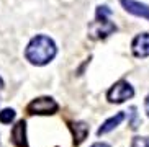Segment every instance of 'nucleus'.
<instances>
[{
    "mask_svg": "<svg viewBox=\"0 0 149 147\" xmlns=\"http://www.w3.org/2000/svg\"><path fill=\"white\" fill-rule=\"evenodd\" d=\"M56 43L49 36L38 35L31 39L26 46L25 56L33 65H46L56 57Z\"/></svg>",
    "mask_w": 149,
    "mask_h": 147,
    "instance_id": "obj_1",
    "label": "nucleus"
},
{
    "mask_svg": "<svg viewBox=\"0 0 149 147\" xmlns=\"http://www.w3.org/2000/svg\"><path fill=\"white\" fill-rule=\"evenodd\" d=\"M111 10L107 5H100L97 7L95 20L88 25V35L93 39H105L107 36H110L111 33L116 31V25L111 20Z\"/></svg>",
    "mask_w": 149,
    "mask_h": 147,
    "instance_id": "obj_2",
    "label": "nucleus"
},
{
    "mask_svg": "<svg viewBox=\"0 0 149 147\" xmlns=\"http://www.w3.org/2000/svg\"><path fill=\"white\" fill-rule=\"evenodd\" d=\"M134 96V90L133 87L126 82V80H120L116 82L108 92H107V98L110 103H123L126 100Z\"/></svg>",
    "mask_w": 149,
    "mask_h": 147,
    "instance_id": "obj_3",
    "label": "nucleus"
},
{
    "mask_svg": "<svg viewBox=\"0 0 149 147\" xmlns=\"http://www.w3.org/2000/svg\"><path fill=\"white\" fill-rule=\"evenodd\" d=\"M26 110L30 114H54L59 110V105L51 96H40L33 100Z\"/></svg>",
    "mask_w": 149,
    "mask_h": 147,
    "instance_id": "obj_4",
    "label": "nucleus"
},
{
    "mask_svg": "<svg viewBox=\"0 0 149 147\" xmlns=\"http://www.w3.org/2000/svg\"><path fill=\"white\" fill-rule=\"evenodd\" d=\"M120 3L123 5V8L128 13H131L134 17H141L149 20V5L136 2V0H120Z\"/></svg>",
    "mask_w": 149,
    "mask_h": 147,
    "instance_id": "obj_5",
    "label": "nucleus"
},
{
    "mask_svg": "<svg viewBox=\"0 0 149 147\" xmlns=\"http://www.w3.org/2000/svg\"><path fill=\"white\" fill-rule=\"evenodd\" d=\"M133 54L136 57H148L149 56V33L138 35L131 43Z\"/></svg>",
    "mask_w": 149,
    "mask_h": 147,
    "instance_id": "obj_6",
    "label": "nucleus"
},
{
    "mask_svg": "<svg viewBox=\"0 0 149 147\" xmlns=\"http://www.w3.org/2000/svg\"><path fill=\"white\" fill-rule=\"evenodd\" d=\"M12 142L17 147H26V123L18 121L12 129Z\"/></svg>",
    "mask_w": 149,
    "mask_h": 147,
    "instance_id": "obj_7",
    "label": "nucleus"
},
{
    "mask_svg": "<svg viewBox=\"0 0 149 147\" xmlns=\"http://www.w3.org/2000/svg\"><path fill=\"white\" fill-rule=\"evenodd\" d=\"M125 118H126V114H125V111H120V113H116L115 116H111V118H108L103 124L98 128V131H97V136H103V134H107V132H110V131H113L116 126H120L123 121H125Z\"/></svg>",
    "mask_w": 149,
    "mask_h": 147,
    "instance_id": "obj_8",
    "label": "nucleus"
},
{
    "mask_svg": "<svg viewBox=\"0 0 149 147\" xmlns=\"http://www.w3.org/2000/svg\"><path fill=\"white\" fill-rule=\"evenodd\" d=\"M72 132H74V144H80L88 134V126L84 121H77L72 124Z\"/></svg>",
    "mask_w": 149,
    "mask_h": 147,
    "instance_id": "obj_9",
    "label": "nucleus"
},
{
    "mask_svg": "<svg viewBox=\"0 0 149 147\" xmlns=\"http://www.w3.org/2000/svg\"><path fill=\"white\" fill-rule=\"evenodd\" d=\"M15 119V111L12 108H5L0 111V123L2 124H10Z\"/></svg>",
    "mask_w": 149,
    "mask_h": 147,
    "instance_id": "obj_10",
    "label": "nucleus"
},
{
    "mask_svg": "<svg viewBox=\"0 0 149 147\" xmlns=\"http://www.w3.org/2000/svg\"><path fill=\"white\" fill-rule=\"evenodd\" d=\"M131 147H149V137H141L136 136L131 141Z\"/></svg>",
    "mask_w": 149,
    "mask_h": 147,
    "instance_id": "obj_11",
    "label": "nucleus"
},
{
    "mask_svg": "<svg viewBox=\"0 0 149 147\" xmlns=\"http://www.w3.org/2000/svg\"><path fill=\"white\" fill-rule=\"evenodd\" d=\"M144 110H146V114L149 116V95L146 96V101H144Z\"/></svg>",
    "mask_w": 149,
    "mask_h": 147,
    "instance_id": "obj_12",
    "label": "nucleus"
},
{
    "mask_svg": "<svg viewBox=\"0 0 149 147\" xmlns=\"http://www.w3.org/2000/svg\"><path fill=\"white\" fill-rule=\"evenodd\" d=\"M90 147H110L108 144H105V142H95V144H92Z\"/></svg>",
    "mask_w": 149,
    "mask_h": 147,
    "instance_id": "obj_13",
    "label": "nucleus"
},
{
    "mask_svg": "<svg viewBox=\"0 0 149 147\" xmlns=\"http://www.w3.org/2000/svg\"><path fill=\"white\" fill-rule=\"evenodd\" d=\"M3 88V80H2V77H0V90Z\"/></svg>",
    "mask_w": 149,
    "mask_h": 147,
    "instance_id": "obj_14",
    "label": "nucleus"
}]
</instances>
